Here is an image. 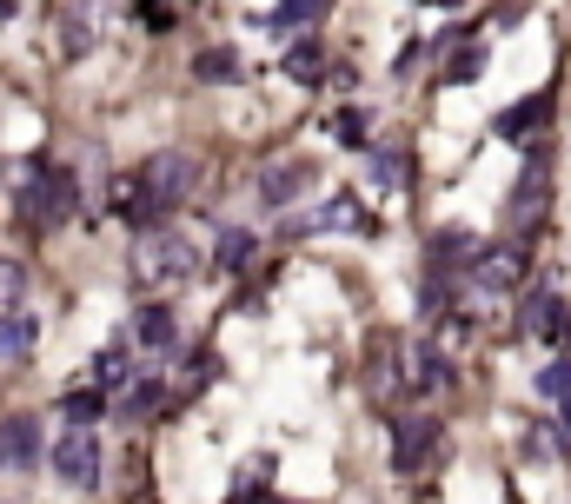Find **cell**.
<instances>
[{"instance_id": "cell-1", "label": "cell", "mask_w": 571, "mask_h": 504, "mask_svg": "<svg viewBox=\"0 0 571 504\" xmlns=\"http://www.w3.org/2000/svg\"><path fill=\"white\" fill-rule=\"evenodd\" d=\"M193 273H200V245L187 232H174V226H153L140 239V252H133V279L140 286H187Z\"/></svg>"}, {"instance_id": "cell-2", "label": "cell", "mask_w": 571, "mask_h": 504, "mask_svg": "<svg viewBox=\"0 0 571 504\" xmlns=\"http://www.w3.org/2000/svg\"><path fill=\"white\" fill-rule=\"evenodd\" d=\"M73 206H80V180H73V166L40 159V166H34V180L21 187V219H27L34 232H53L60 219H73Z\"/></svg>"}, {"instance_id": "cell-3", "label": "cell", "mask_w": 571, "mask_h": 504, "mask_svg": "<svg viewBox=\"0 0 571 504\" xmlns=\"http://www.w3.org/2000/svg\"><path fill=\"white\" fill-rule=\"evenodd\" d=\"M439 452H445V432H439L432 411H398L392 418V471L398 478H419L426 465H439Z\"/></svg>"}, {"instance_id": "cell-4", "label": "cell", "mask_w": 571, "mask_h": 504, "mask_svg": "<svg viewBox=\"0 0 571 504\" xmlns=\"http://www.w3.org/2000/svg\"><path fill=\"white\" fill-rule=\"evenodd\" d=\"M133 180H140V193H146L159 213H174V206L187 200V187H193V159H187L180 146H167V153H153L146 166H133Z\"/></svg>"}, {"instance_id": "cell-5", "label": "cell", "mask_w": 571, "mask_h": 504, "mask_svg": "<svg viewBox=\"0 0 571 504\" xmlns=\"http://www.w3.org/2000/svg\"><path fill=\"white\" fill-rule=\"evenodd\" d=\"M525 146H532V159H525V173H519V187H512V206H505L512 232H532V226L545 219V200H551V159H545V140H525Z\"/></svg>"}, {"instance_id": "cell-6", "label": "cell", "mask_w": 571, "mask_h": 504, "mask_svg": "<svg viewBox=\"0 0 571 504\" xmlns=\"http://www.w3.org/2000/svg\"><path fill=\"white\" fill-rule=\"evenodd\" d=\"M525 266H532L525 245H478V260H472V292H478V299H499V292H512V286L525 279Z\"/></svg>"}, {"instance_id": "cell-7", "label": "cell", "mask_w": 571, "mask_h": 504, "mask_svg": "<svg viewBox=\"0 0 571 504\" xmlns=\"http://www.w3.org/2000/svg\"><path fill=\"white\" fill-rule=\"evenodd\" d=\"M306 232H366V206H359L353 193L319 200V206H306V213L286 219V239H306Z\"/></svg>"}, {"instance_id": "cell-8", "label": "cell", "mask_w": 571, "mask_h": 504, "mask_svg": "<svg viewBox=\"0 0 571 504\" xmlns=\"http://www.w3.org/2000/svg\"><path fill=\"white\" fill-rule=\"evenodd\" d=\"M312 187H319V159H279V166H266V173H260V206L286 213V206L306 200Z\"/></svg>"}, {"instance_id": "cell-9", "label": "cell", "mask_w": 571, "mask_h": 504, "mask_svg": "<svg viewBox=\"0 0 571 504\" xmlns=\"http://www.w3.org/2000/svg\"><path fill=\"white\" fill-rule=\"evenodd\" d=\"M366 385H372V405H392L405 392V346L392 332H372V359H366Z\"/></svg>"}, {"instance_id": "cell-10", "label": "cell", "mask_w": 571, "mask_h": 504, "mask_svg": "<svg viewBox=\"0 0 571 504\" xmlns=\"http://www.w3.org/2000/svg\"><path fill=\"white\" fill-rule=\"evenodd\" d=\"M53 471H60L73 491H94V484H100V445H94V432H67V439L53 445Z\"/></svg>"}, {"instance_id": "cell-11", "label": "cell", "mask_w": 571, "mask_h": 504, "mask_svg": "<svg viewBox=\"0 0 571 504\" xmlns=\"http://www.w3.org/2000/svg\"><path fill=\"white\" fill-rule=\"evenodd\" d=\"M0 465H8V471L40 465V418L34 411H8V418H0Z\"/></svg>"}, {"instance_id": "cell-12", "label": "cell", "mask_w": 571, "mask_h": 504, "mask_svg": "<svg viewBox=\"0 0 571 504\" xmlns=\"http://www.w3.org/2000/svg\"><path fill=\"white\" fill-rule=\"evenodd\" d=\"M525 332H532L538 346H564V339H571V305H564L551 286H538V292L525 299Z\"/></svg>"}, {"instance_id": "cell-13", "label": "cell", "mask_w": 571, "mask_h": 504, "mask_svg": "<svg viewBox=\"0 0 571 504\" xmlns=\"http://www.w3.org/2000/svg\"><path fill=\"white\" fill-rule=\"evenodd\" d=\"M545 120H551V94H525L519 107H505V113L492 120V133H499V140H538Z\"/></svg>"}, {"instance_id": "cell-14", "label": "cell", "mask_w": 571, "mask_h": 504, "mask_svg": "<svg viewBox=\"0 0 571 504\" xmlns=\"http://www.w3.org/2000/svg\"><path fill=\"white\" fill-rule=\"evenodd\" d=\"M432 266H445V273H459V266H472L478 260V239L465 232V226H445V232H432Z\"/></svg>"}, {"instance_id": "cell-15", "label": "cell", "mask_w": 571, "mask_h": 504, "mask_svg": "<svg viewBox=\"0 0 571 504\" xmlns=\"http://www.w3.org/2000/svg\"><path fill=\"white\" fill-rule=\"evenodd\" d=\"M174 332H180V325H174V305H140V312H133V339L153 346V352H167Z\"/></svg>"}, {"instance_id": "cell-16", "label": "cell", "mask_w": 571, "mask_h": 504, "mask_svg": "<svg viewBox=\"0 0 571 504\" xmlns=\"http://www.w3.org/2000/svg\"><path fill=\"white\" fill-rule=\"evenodd\" d=\"M100 411H107V398H100L94 385H80V392L67 385V392H60V418H67V432H94V418H100Z\"/></svg>"}, {"instance_id": "cell-17", "label": "cell", "mask_w": 571, "mask_h": 504, "mask_svg": "<svg viewBox=\"0 0 571 504\" xmlns=\"http://www.w3.org/2000/svg\"><path fill=\"white\" fill-rule=\"evenodd\" d=\"M159 405H167V385L159 379H127L120 385V418H159Z\"/></svg>"}, {"instance_id": "cell-18", "label": "cell", "mask_w": 571, "mask_h": 504, "mask_svg": "<svg viewBox=\"0 0 571 504\" xmlns=\"http://www.w3.org/2000/svg\"><path fill=\"white\" fill-rule=\"evenodd\" d=\"M253 252H260V239H253L247 226H226L219 245H213V260H219V273H247V266H253Z\"/></svg>"}, {"instance_id": "cell-19", "label": "cell", "mask_w": 571, "mask_h": 504, "mask_svg": "<svg viewBox=\"0 0 571 504\" xmlns=\"http://www.w3.org/2000/svg\"><path fill=\"white\" fill-rule=\"evenodd\" d=\"M34 339H40V325H34L27 312H14V319H0V365H21V359L34 352Z\"/></svg>"}, {"instance_id": "cell-20", "label": "cell", "mask_w": 571, "mask_h": 504, "mask_svg": "<svg viewBox=\"0 0 571 504\" xmlns=\"http://www.w3.org/2000/svg\"><path fill=\"white\" fill-rule=\"evenodd\" d=\"M372 180L379 187H405V180H413V146H372Z\"/></svg>"}, {"instance_id": "cell-21", "label": "cell", "mask_w": 571, "mask_h": 504, "mask_svg": "<svg viewBox=\"0 0 571 504\" xmlns=\"http://www.w3.org/2000/svg\"><path fill=\"white\" fill-rule=\"evenodd\" d=\"M21 305H27V266L14 252H0V319H14Z\"/></svg>"}, {"instance_id": "cell-22", "label": "cell", "mask_w": 571, "mask_h": 504, "mask_svg": "<svg viewBox=\"0 0 571 504\" xmlns=\"http://www.w3.org/2000/svg\"><path fill=\"white\" fill-rule=\"evenodd\" d=\"M193 73H200V80H213V87H233V80L247 73V67H239V53H233V47H206V53H193Z\"/></svg>"}, {"instance_id": "cell-23", "label": "cell", "mask_w": 571, "mask_h": 504, "mask_svg": "<svg viewBox=\"0 0 571 504\" xmlns=\"http://www.w3.org/2000/svg\"><path fill=\"white\" fill-rule=\"evenodd\" d=\"M213 379H219V359H213V352H193V372H187V379L167 392V398H174V411H180V405H193V398H200Z\"/></svg>"}, {"instance_id": "cell-24", "label": "cell", "mask_w": 571, "mask_h": 504, "mask_svg": "<svg viewBox=\"0 0 571 504\" xmlns=\"http://www.w3.org/2000/svg\"><path fill=\"white\" fill-rule=\"evenodd\" d=\"M87 47H94V21H87V8H80V14L67 8V21H60V53H67V60H80Z\"/></svg>"}, {"instance_id": "cell-25", "label": "cell", "mask_w": 571, "mask_h": 504, "mask_svg": "<svg viewBox=\"0 0 571 504\" xmlns=\"http://www.w3.org/2000/svg\"><path fill=\"white\" fill-rule=\"evenodd\" d=\"M325 14V0H279L273 8V34H293V27H312Z\"/></svg>"}, {"instance_id": "cell-26", "label": "cell", "mask_w": 571, "mask_h": 504, "mask_svg": "<svg viewBox=\"0 0 571 504\" xmlns=\"http://www.w3.org/2000/svg\"><path fill=\"white\" fill-rule=\"evenodd\" d=\"M286 73H293V80H319V73H325V47H319V40H293V47H286Z\"/></svg>"}, {"instance_id": "cell-27", "label": "cell", "mask_w": 571, "mask_h": 504, "mask_svg": "<svg viewBox=\"0 0 571 504\" xmlns=\"http://www.w3.org/2000/svg\"><path fill=\"white\" fill-rule=\"evenodd\" d=\"M478 67H485V47H478V40H465V47L439 67V80H445V87H465V80H472Z\"/></svg>"}, {"instance_id": "cell-28", "label": "cell", "mask_w": 571, "mask_h": 504, "mask_svg": "<svg viewBox=\"0 0 571 504\" xmlns=\"http://www.w3.org/2000/svg\"><path fill=\"white\" fill-rule=\"evenodd\" d=\"M94 379H100V385H127V379H140V372H133V352H127V346H107V352L94 359Z\"/></svg>"}, {"instance_id": "cell-29", "label": "cell", "mask_w": 571, "mask_h": 504, "mask_svg": "<svg viewBox=\"0 0 571 504\" xmlns=\"http://www.w3.org/2000/svg\"><path fill=\"white\" fill-rule=\"evenodd\" d=\"M333 140H340V146H366V140H372V120H366L359 107H340V113H333Z\"/></svg>"}, {"instance_id": "cell-30", "label": "cell", "mask_w": 571, "mask_h": 504, "mask_svg": "<svg viewBox=\"0 0 571 504\" xmlns=\"http://www.w3.org/2000/svg\"><path fill=\"white\" fill-rule=\"evenodd\" d=\"M266 478H273V458H247V465H239V478H233V497L226 504H247Z\"/></svg>"}, {"instance_id": "cell-31", "label": "cell", "mask_w": 571, "mask_h": 504, "mask_svg": "<svg viewBox=\"0 0 571 504\" xmlns=\"http://www.w3.org/2000/svg\"><path fill=\"white\" fill-rule=\"evenodd\" d=\"M538 398H571V359H551V365H538Z\"/></svg>"}, {"instance_id": "cell-32", "label": "cell", "mask_w": 571, "mask_h": 504, "mask_svg": "<svg viewBox=\"0 0 571 504\" xmlns=\"http://www.w3.org/2000/svg\"><path fill=\"white\" fill-rule=\"evenodd\" d=\"M532 452H551V458H564V452H571V432H551V425H538V432H532Z\"/></svg>"}, {"instance_id": "cell-33", "label": "cell", "mask_w": 571, "mask_h": 504, "mask_svg": "<svg viewBox=\"0 0 571 504\" xmlns=\"http://www.w3.org/2000/svg\"><path fill=\"white\" fill-rule=\"evenodd\" d=\"M558 425H564V432H571V398H558Z\"/></svg>"}, {"instance_id": "cell-34", "label": "cell", "mask_w": 571, "mask_h": 504, "mask_svg": "<svg viewBox=\"0 0 571 504\" xmlns=\"http://www.w3.org/2000/svg\"><path fill=\"white\" fill-rule=\"evenodd\" d=\"M21 14V0H0V21H14Z\"/></svg>"}, {"instance_id": "cell-35", "label": "cell", "mask_w": 571, "mask_h": 504, "mask_svg": "<svg viewBox=\"0 0 571 504\" xmlns=\"http://www.w3.org/2000/svg\"><path fill=\"white\" fill-rule=\"evenodd\" d=\"M426 8H465V0H426Z\"/></svg>"}]
</instances>
